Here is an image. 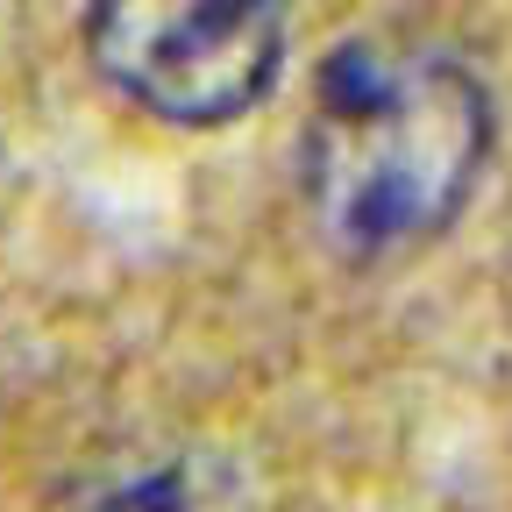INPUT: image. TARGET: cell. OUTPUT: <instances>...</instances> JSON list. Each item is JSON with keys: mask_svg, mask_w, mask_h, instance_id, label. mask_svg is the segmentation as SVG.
Segmentation results:
<instances>
[{"mask_svg": "<svg viewBox=\"0 0 512 512\" xmlns=\"http://www.w3.org/2000/svg\"><path fill=\"white\" fill-rule=\"evenodd\" d=\"M491 93L456 50L349 36L320 57L299 128L306 221L342 264H392L456 228L491 164Z\"/></svg>", "mask_w": 512, "mask_h": 512, "instance_id": "1", "label": "cell"}, {"mask_svg": "<svg viewBox=\"0 0 512 512\" xmlns=\"http://www.w3.org/2000/svg\"><path fill=\"white\" fill-rule=\"evenodd\" d=\"M93 72L171 128H228L278 86L285 0H86Z\"/></svg>", "mask_w": 512, "mask_h": 512, "instance_id": "2", "label": "cell"}, {"mask_svg": "<svg viewBox=\"0 0 512 512\" xmlns=\"http://www.w3.org/2000/svg\"><path fill=\"white\" fill-rule=\"evenodd\" d=\"M79 512H249V491L221 456L178 448V456H157L143 470L107 477Z\"/></svg>", "mask_w": 512, "mask_h": 512, "instance_id": "3", "label": "cell"}]
</instances>
